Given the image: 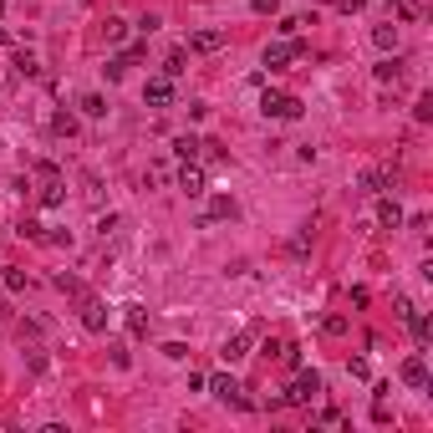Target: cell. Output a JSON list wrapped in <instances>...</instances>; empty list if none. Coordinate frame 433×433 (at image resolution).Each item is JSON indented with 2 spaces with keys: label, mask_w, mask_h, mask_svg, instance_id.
Segmentation results:
<instances>
[{
  "label": "cell",
  "mask_w": 433,
  "mask_h": 433,
  "mask_svg": "<svg viewBox=\"0 0 433 433\" xmlns=\"http://www.w3.org/2000/svg\"><path fill=\"white\" fill-rule=\"evenodd\" d=\"M82 113H87V118H102V113H107V102H102L97 92H87V97H82Z\"/></svg>",
  "instance_id": "ac0fdd59"
},
{
  "label": "cell",
  "mask_w": 433,
  "mask_h": 433,
  "mask_svg": "<svg viewBox=\"0 0 433 433\" xmlns=\"http://www.w3.org/2000/svg\"><path fill=\"white\" fill-rule=\"evenodd\" d=\"M41 204H46V209H61V204H67V184H61V179H46V184H41Z\"/></svg>",
  "instance_id": "30bf717a"
},
{
  "label": "cell",
  "mask_w": 433,
  "mask_h": 433,
  "mask_svg": "<svg viewBox=\"0 0 433 433\" xmlns=\"http://www.w3.org/2000/svg\"><path fill=\"white\" fill-rule=\"evenodd\" d=\"M316 393H321V377L316 372H296V382L286 387V403L306 408V403H316Z\"/></svg>",
  "instance_id": "7a4b0ae2"
},
{
  "label": "cell",
  "mask_w": 433,
  "mask_h": 433,
  "mask_svg": "<svg viewBox=\"0 0 433 433\" xmlns=\"http://www.w3.org/2000/svg\"><path fill=\"white\" fill-rule=\"evenodd\" d=\"M301 51H306L301 41H275V46H265V67H270V72H280V67H286V61H296Z\"/></svg>",
  "instance_id": "277c9868"
},
{
  "label": "cell",
  "mask_w": 433,
  "mask_h": 433,
  "mask_svg": "<svg viewBox=\"0 0 433 433\" xmlns=\"http://www.w3.org/2000/svg\"><path fill=\"white\" fill-rule=\"evenodd\" d=\"M20 234H26V240H46V230H41L36 220H26V225H20Z\"/></svg>",
  "instance_id": "484cf974"
},
{
  "label": "cell",
  "mask_w": 433,
  "mask_h": 433,
  "mask_svg": "<svg viewBox=\"0 0 433 433\" xmlns=\"http://www.w3.org/2000/svg\"><path fill=\"white\" fill-rule=\"evenodd\" d=\"M51 127H56V133H61V138H77V123H72L67 113H56V118H51Z\"/></svg>",
  "instance_id": "44dd1931"
},
{
  "label": "cell",
  "mask_w": 433,
  "mask_h": 433,
  "mask_svg": "<svg viewBox=\"0 0 433 433\" xmlns=\"http://www.w3.org/2000/svg\"><path fill=\"white\" fill-rule=\"evenodd\" d=\"M260 113H265V118H280V123H291V118H301V102H296L291 92H265V97H260Z\"/></svg>",
  "instance_id": "6da1fadb"
},
{
  "label": "cell",
  "mask_w": 433,
  "mask_h": 433,
  "mask_svg": "<svg viewBox=\"0 0 433 433\" xmlns=\"http://www.w3.org/2000/svg\"><path fill=\"white\" fill-rule=\"evenodd\" d=\"M403 382H408V387H428V367H423V357H408V362H403Z\"/></svg>",
  "instance_id": "7c38bea8"
},
{
  "label": "cell",
  "mask_w": 433,
  "mask_h": 433,
  "mask_svg": "<svg viewBox=\"0 0 433 433\" xmlns=\"http://www.w3.org/2000/svg\"><path fill=\"white\" fill-rule=\"evenodd\" d=\"M123 36H127V20L113 15V20H107V41H123Z\"/></svg>",
  "instance_id": "cb8c5ba5"
},
{
  "label": "cell",
  "mask_w": 433,
  "mask_h": 433,
  "mask_svg": "<svg viewBox=\"0 0 433 433\" xmlns=\"http://www.w3.org/2000/svg\"><path fill=\"white\" fill-rule=\"evenodd\" d=\"M179 189L189 194V199H199V194H204V168L194 163V158H189V163L179 168Z\"/></svg>",
  "instance_id": "52a82bcc"
},
{
  "label": "cell",
  "mask_w": 433,
  "mask_h": 433,
  "mask_svg": "<svg viewBox=\"0 0 433 433\" xmlns=\"http://www.w3.org/2000/svg\"><path fill=\"white\" fill-rule=\"evenodd\" d=\"M398 77H403V61H398V56L377 61V82H398Z\"/></svg>",
  "instance_id": "2e32d148"
},
{
  "label": "cell",
  "mask_w": 433,
  "mask_h": 433,
  "mask_svg": "<svg viewBox=\"0 0 433 433\" xmlns=\"http://www.w3.org/2000/svg\"><path fill=\"white\" fill-rule=\"evenodd\" d=\"M225 46V31H194L189 36V51H220Z\"/></svg>",
  "instance_id": "9c48e42d"
},
{
  "label": "cell",
  "mask_w": 433,
  "mask_h": 433,
  "mask_svg": "<svg viewBox=\"0 0 433 433\" xmlns=\"http://www.w3.org/2000/svg\"><path fill=\"white\" fill-rule=\"evenodd\" d=\"M0 15H6V0H0Z\"/></svg>",
  "instance_id": "f546056e"
},
{
  "label": "cell",
  "mask_w": 433,
  "mask_h": 433,
  "mask_svg": "<svg viewBox=\"0 0 433 433\" xmlns=\"http://www.w3.org/2000/svg\"><path fill=\"white\" fill-rule=\"evenodd\" d=\"M15 72L20 77H36V56L31 51H15Z\"/></svg>",
  "instance_id": "ffe728a7"
},
{
  "label": "cell",
  "mask_w": 433,
  "mask_h": 433,
  "mask_svg": "<svg viewBox=\"0 0 433 433\" xmlns=\"http://www.w3.org/2000/svg\"><path fill=\"white\" fill-rule=\"evenodd\" d=\"M204 387H209L214 398H225V403H245V387L234 382L230 372H214V377H204Z\"/></svg>",
  "instance_id": "3957f363"
},
{
  "label": "cell",
  "mask_w": 433,
  "mask_h": 433,
  "mask_svg": "<svg viewBox=\"0 0 433 433\" xmlns=\"http://www.w3.org/2000/svg\"><path fill=\"white\" fill-rule=\"evenodd\" d=\"M82 327L87 332H107V311H102V301H92L82 291Z\"/></svg>",
  "instance_id": "8992f818"
},
{
  "label": "cell",
  "mask_w": 433,
  "mask_h": 433,
  "mask_svg": "<svg viewBox=\"0 0 433 433\" xmlns=\"http://www.w3.org/2000/svg\"><path fill=\"white\" fill-rule=\"evenodd\" d=\"M123 321H127V332H133V337H143V332H148V311L138 306V301H133V306H123Z\"/></svg>",
  "instance_id": "4fadbf2b"
},
{
  "label": "cell",
  "mask_w": 433,
  "mask_h": 433,
  "mask_svg": "<svg viewBox=\"0 0 433 433\" xmlns=\"http://www.w3.org/2000/svg\"><path fill=\"white\" fill-rule=\"evenodd\" d=\"M255 11H260V15H270V11H280V0H255Z\"/></svg>",
  "instance_id": "83f0119b"
},
{
  "label": "cell",
  "mask_w": 433,
  "mask_h": 433,
  "mask_svg": "<svg viewBox=\"0 0 433 433\" xmlns=\"http://www.w3.org/2000/svg\"><path fill=\"white\" fill-rule=\"evenodd\" d=\"M6 41H11V36H6V31H0V46H6Z\"/></svg>",
  "instance_id": "f1b7e54d"
},
{
  "label": "cell",
  "mask_w": 433,
  "mask_h": 433,
  "mask_svg": "<svg viewBox=\"0 0 433 433\" xmlns=\"http://www.w3.org/2000/svg\"><path fill=\"white\" fill-rule=\"evenodd\" d=\"M372 41H377V46H398V26H377Z\"/></svg>",
  "instance_id": "7402d4cb"
},
{
  "label": "cell",
  "mask_w": 433,
  "mask_h": 433,
  "mask_svg": "<svg viewBox=\"0 0 433 433\" xmlns=\"http://www.w3.org/2000/svg\"><path fill=\"white\" fill-rule=\"evenodd\" d=\"M393 189V168H367L362 173V194H387Z\"/></svg>",
  "instance_id": "ba28073f"
},
{
  "label": "cell",
  "mask_w": 433,
  "mask_h": 433,
  "mask_svg": "<svg viewBox=\"0 0 433 433\" xmlns=\"http://www.w3.org/2000/svg\"><path fill=\"white\" fill-rule=\"evenodd\" d=\"M184 51H168V61H163V77H184Z\"/></svg>",
  "instance_id": "d6986e66"
},
{
  "label": "cell",
  "mask_w": 433,
  "mask_h": 433,
  "mask_svg": "<svg viewBox=\"0 0 433 433\" xmlns=\"http://www.w3.org/2000/svg\"><path fill=\"white\" fill-rule=\"evenodd\" d=\"M6 291H26V275H20V270H6Z\"/></svg>",
  "instance_id": "4316f807"
},
{
  "label": "cell",
  "mask_w": 433,
  "mask_h": 433,
  "mask_svg": "<svg viewBox=\"0 0 433 433\" xmlns=\"http://www.w3.org/2000/svg\"><path fill=\"white\" fill-rule=\"evenodd\" d=\"M377 225H382V230H398V225H403V204H398V199H382V204H377Z\"/></svg>",
  "instance_id": "8fae6325"
},
{
  "label": "cell",
  "mask_w": 433,
  "mask_h": 433,
  "mask_svg": "<svg viewBox=\"0 0 433 433\" xmlns=\"http://www.w3.org/2000/svg\"><path fill=\"white\" fill-rule=\"evenodd\" d=\"M220 357H225V362H240V357H250V337H230Z\"/></svg>",
  "instance_id": "5bb4252c"
},
{
  "label": "cell",
  "mask_w": 433,
  "mask_h": 433,
  "mask_svg": "<svg viewBox=\"0 0 433 433\" xmlns=\"http://www.w3.org/2000/svg\"><path fill=\"white\" fill-rule=\"evenodd\" d=\"M143 102H148V107H168V102H173V77H148Z\"/></svg>",
  "instance_id": "5b68a950"
},
{
  "label": "cell",
  "mask_w": 433,
  "mask_h": 433,
  "mask_svg": "<svg viewBox=\"0 0 433 433\" xmlns=\"http://www.w3.org/2000/svg\"><path fill=\"white\" fill-rule=\"evenodd\" d=\"M163 357H173V362H184V357H189V346H184V341H163Z\"/></svg>",
  "instance_id": "603a6c76"
},
{
  "label": "cell",
  "mask_w": 433,
  "mask_h": 433,
  "mask_svg": "<svg viewBox=\"0 0 433 433\" xmlns=\"http://www.w3.org/2000/svg\"><path fill=\"white\" fill-rule=\"evenodd\" d=\"M199 148H204V143L194 138V133H189V138H173V153H179L184 163H189V158H199Z\"/></svg>",
  "instance_id": "9a60e30c"
},
{
  "label": "cell",
  "mask_w": 433,
  "mask_h": 433,
  "mask_svg": "<svg viewBox=\"0 0 433 433\" xmlns=\"http://www.w3.org/2000/svg\"><path fill=\"white\" fill-rule=\"evenodd\" d=\"M230 214H234V204H230V199H214V209H209V220H230Z\"/></svg>",
  "instance_id": "d4e9b609"
},
{
  "label": "cell",
  "mask_w": 433,
  "mask_h": 433,
  "mask_svg": "<svg viewBox=\"0 0 433 433\" xmlns=\"http://www.w3.org/2000/svg\"><path fill=\"white\" fill-rule=\"evenodd\" d=\"M408 327H413V337H418V341H428V337H433L428 316H418V306H413V316H408Z\"/></svg>",
  "instance_id": "e0dca14e"
}]
</instances>
